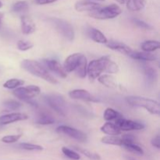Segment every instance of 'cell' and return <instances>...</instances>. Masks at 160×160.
Listing matches in <instances>:
<instances>
[{
    "instance_id": "29",
    "label": "cell",
    "mask_w": 160,
    "mask_h": 160,
    "mask_svg": "<svg viewBox=\"0 0 160 160\" xmlns=\"http://www.w3.org/2000/svg\"><path fill=\"white\" fill-rule=\"evenodd\" d=\"M73 148H74L76 151L79 152H81V154H83L84 156H87V157L89 158L90 159H92V160H100L101 159V157H100L99 155L97 154V153H95V152H93L89 151V150L86 149V148H81V147H79V146H73Z\"/></svg>"
},
{
    "instance_id": "27",
    "label": "cell",
    "mask_w": 160,
    "mask_h": 160,
    "mask_svg": "<svg viewBox=\"0 0 160 160\" xmlns=\"http://www.w3.org/2000/svg\"><path fill=\"white\" fill-rule=\"evenodd\" d=\"M123 117V115L118 112V111L115 110V109H112V108H107L106 110L104 111L103 113V118L106 121H111V120H116L117 119Z\"/></svg>"
},
{
    "instance_id": "33",
    "label": "cell",
    "mask_w": 160,
    "mask_h": 160,
    "mask_svg": "<svg viewBox=\"0 0 160 160\" xmlns=\"http://www.w3.org/2000/svg\"><path fill=\"white\" fill-rule=\"evenodd\" d=\"M19 148L27 151H42L43 147L38 145H34L30 143H20L18 145Z\"/></svg>"
},
{
    "instance_id": "38",
    "label": "cell",
    "mask_w": 160,
    "mask_h": 160,
    "mask_svg": "<svg viewBox=\"0 0 160 160\" xmlns=\"http://www.w3.org/2000/svg\"><path fill=\"white\" fill-rule=\"evenodd\" d=\"M134 22L138 27H139V28H142V29H144V30L152 29V27L151 25L148 24V23H146V22L144 21V20H139V19H134Z\"/></svg>"
},
{
    "instance_id": "2",
    "label": "cell",
    "mask_w": 160,
    "mask_h": 160,
    "mask_svg": "<svg viewBox=\"0 0 160 160\" xmlns=\"http://www.w3.org/2000/svg\"><path fill=\"white\" fill-rule=\"evenodd\" d=\"M126 101L131 106L143 108L153 115H159L160 113L159 103L156 100L145 98V97L131 95L127 97Z\"/></svg>"
},
{
    "instance_id": "44",
    "label": "cell",
    "mask_w": 160,
    "mask_h": 160,
    "mask_svg": "<svg viewBox=\"0 0 160 160\" xmlns=\"http://www.w3.org/2000/svg\"><path fill=\"white\" fill-rule=\"evenodd\" d=\"M3 17H4V14H3L2 12H0V27H1V23H2V21Z\"/></svg>"
},
{
    "instance_id": "11",
    "label": "cell",
    "mask_w": 160,
    "mask_h": 160,
    "mask_svg": "<svg viewBox=\"0 0 160 160\" xmlns=\"http://www.w3.org/2000/svg\"><path fill=\"white\" fill-rule=\"evenodd\" d=\"M28 119V116L22 112H11L0 117V125H7L15 122L26 120Z\"/></svg>"
},
{
    "instance_id": "24",
    "label": "cell",
    "mask_w": 160,
    "mask_h": 160,
    "mask_svg": "<svg viewBox=\"0 0 160 160\" xmlns=\"http://www.w3.org/2000/svg\"><path fill=\"white\" fill-rule=\"evenodd\" d=\"M159 42L156 40L145 41L141 45L142 49L145 52H152L156 51L159 49Z\"/></svg>"
},
{
    "instance_id": "14",
    "label": "cell",
    "mask_w": 160,
    "mask_h": 160,
    "mask_svg": "<svg viewBox=\"0 0 160 160\" xmlns=\"http://www.w3.org/2000/svg\"><path fill=\"white\" fill-rule=\"evenodd\" d=\"M81 56V53H73L70 55L65 59L63 63V68L67 73L73 72L78 67V62L80 61V58Z\"/></svg>"
},
{
    "instance_id": "39",
    "label": "cell",
    "mask_w": 160,
    "mask_h": 160,
    "mask_svg": "<svg viewBox=\"0 0 160 160\" xmlns=\"http://www.w3.org/2000/svg\"><path fill=\"white\" fill-rule=\"evenodd\" d=\"M122 140H123V145L124 143H131V142H135V137L132 134H124L122 136Z\"/></svg>"
},
{
    "instance_id": "20",
    "label": "cell",
    "mask_w": 160,
    "mask_h": 160,
    "mask_svg": "<svg viewBox=\"0 0 160 160\" xmlns=\"http://www.w3.org/2000/svg\"><path fill=\"white\" fill-rule=\"evenodd\" d=\"M87 67H88V61L87 58L84 55L81 54L80 61L78 62V67L75 69L74 72L76 73L77 76L79 77L80 78H84L87 75Z\"/></svg>"
},
{
    "instance_id": "46",
    "label": "cell",
    "mask_w": 160,
    "mask_h": 160,
    "mask_svg": "<svg viewBox=\"0 0 160 160\" xmlns=\"http://www.w3.org/2000/svg\"><path fill=\"white\" fill-rule=\"evenodd\" d=\"M97 1H100V2H104V1H106V0H97Z\"/></svg>"
},
{
    "instance_id": "35",
    "label": "cell",
    "mask_w": 160,
    "mask_h": 160,
    "mask_svg": "<svg viewBox=\"0 0 160 160\" xmlns=\"http://www.w3.org/2000/svg\"><path fill=\"white\" fill-rule=\"evenodd\" d=\"M17 48H18L20 51H28V50L31 49L33 48L34 45L33 43H31V42H28L26 40H20L17 42Z\"/></svg>"
},
{
    "instance_id": "32",
    "label": "cell",
    "mask_w": 160,
    "mask_h": 160,
    "mask_svg": "<svg viewBox=\"0 0 160 160\" xmlns=\"http://www.w3.org/2000/svg\"><path fill=\"white\" fill-rule=\"evenodd\" d=\"M29 6L26 1H18L12 6V11L14 12H24L28 10Z\"/></svg>"
},
{
    "instance_id": "7",
    "label": "cell",
    "mask_w": 160,
    "mask_h": 160,
    "mask_svg": "<svg viewBox=\"0 0 160 160\" xmlns=\"http://www.w3.org/2000/svg\"><path fill=\"white\" fill-rule=\"evenodd\" d=\"M56 132L65 134V135L75 139L80 142H86L88 141L87 135L83 131L76 129V128H71V127L66 126V125H61V126L58 127L56 128Z\"/></svg>"
},
{
    "instance_id": "23",
    "label": "cell",
    "mask_w": 160,
    "mask_h": 160,
    "mask_svg": "<svg viewBox=\"0 0 160 160\" xmlns=\"http://www.w3.org/2000/svg\"><path fill=\"white\" fill-rule=\"evenodd\" d=\"M127 8L132 12L140 11L145 8L146 1L145 0H128L126 2Z\"/></svg>"
},
{
    "instance_id": "17",
    "label": "cell",
    "mask_w": 160,
    "mask_h": 160,
    "mask_svg": "<svg viewBox=\"0 0 160 160\" xmlns=\"http://www.w3.org/2000/svg\"><path fill=\"white\" fill-rule=\"evenodd\" d=\"M101 5L92 1H80L75 3L74 8L78 12H92L99 9Z\"/></svg>"
},
{
    "instance_id": "30",
    "label": "cell",
    "mask_w": 160,
    "mask_h": 160,
    "mask_svg": "<svg viewBox=\"0 0 160 160\" xmlns=\"http://www.w3.org/2000/svg\"><path fill=\"white\" fill-rule=\"evenodd\" d=\"M122 146L128 151L134 153L137 155H143L144 151L142 148V147L139 146L138 145L135 143V142H131V143H124Z\"/></svg>"
},
{
    "instance_id": "28",
    "label": "cell",
    "mask_w": 160,
    "mask_h": 160,
    "mask_svg": "<svg viewBox=\"0 0 160 160\" xmlns=\"http://www.w3.org/2000/svg\"><path fill=\"white\" fill-rule=\"evenodd\" d=\"M102 142L106 145H118V146H122L123 145V140L122 138L118 137V136H112L108 135L105 136L102 138Z\"/></svg>"
},
{
    "instance_id": "13",
    "label": "cell",
    "mask_w": 160,
    "mask_h": 160,
    "mask_svg": "<svg viewBox=\"0 0 160 160\" xmlns=\"http://www.w3.org/2000/svg\"><path fill=\"white\" fill-rule=\"evenodd\" d=\"M69 96L73 99L82 100L86 102H97L90 92L84 89H74L69 92Z\"/></svg>"
},
{
    "instance_id": "42",
    "label": "cell",
    "mask_w": 160,
    "mask_h": 160,
    "mask_svg": "<svg viewBox=\"0 0 160 160\" xmlns=\"http://www.w3.org/2000/svg\"><path fill=\"white\" fill-rule=\"evenodd\" d=\"M26 102H28V104L31 105V106H33V107H34V108H38V103L36 102L35 101H34V100H33V99L28 100V101H27Z\"/></svg>"
},
{
    "instance_id": "25",
    "label": "cell",
    "mask_w": 160,
    "mask_h": 160,
    "mask_svg": "<svg viewBox=\"0 0 160 160\" xmlns=\"http://www.w3.org/2000/svg\"><path fill=\"white\" fill-rule=\"evenodd\" d=\"M36 123L40 125H51L54 123L55 119L51 114L47 112H41L35 120Z\"/></svg>"
},
{
    "instance_id": "22",
    "label": "cell",
    "mask_w": 160,
    "mask_h": 160,
    "mask_svg": "<svg viewBox=\"0 0 160 160\" xmlns=\"http://www.w3.org/2000/svg\"><path fill=\"white\" fill-rule=\"evenodd\" d=\"M98 81L100 84H102L105 87L108 88H117V82L115 81V78L111 74H109V73L100 75L98 78Z\"/></svg>"
},
{
    "instance_id": "9",
    "label": "cell",
    "mask_w": 160,
    "mask_h": 160,
    "mask_svg": "<svg viewBox=\"0 0 160 160\" xmlns=\"http://www.w3.org/2000/svg\"><path fill=\"white\" fill-rule=\"evenodd\" d=\"M43 63L45 64V67L56 74L61 78H66L67 77V73L64 70L63 67L58 62L56 59H46L43 60Z\"/></svg>"
},
{
    "instance_id": "43",
    "label": "cell",
    "mask_w": 160,
    "mask_h": 160,
    "mask_svg": "<svg viewBox=\"0 0 160 160\" xmlns=\"http://www.w3.org/2000/svg\"><path fill=\"white\" fill-rule=\"evenodd\" d=\"M116 1L118 2L120 4H125V3L127 2V1H128V0H116Z\"/></svg>"
},
{
    "instance_id": "5",
    "label": "cell",
    "mask_w": 160,
    "mask_h": 160,
    "mask_svg": "<svg viewBox=\"0 0 160 160\" xmlns=\"http://www.w3.org/2000/svg\"><path fill=\"white\" fill-rule=\"evenodd\" d=\"M48 21L62 37L69 42L73 41L75 37L74 29L69 22L59 18H50L48 19Z\"/></svg>"
},
{
    "instance_id": "10",
    "label": "cell",
    "mask_w": 160,
    "mask_h": 160,
    "mask_svg": "<svg viewBox=\"0 0 160 160\" xmlns=\"http://www.w3.org/2000/svg\"><path fill=\"white\" fill-rule=\"evenodd\" d=\"M103 73L102 67L99 59L92 60L87 67V75L90 81H94L97 79L100 75Z\"/></svg>"
},
{
    "instance_id": "6",
    "label": "cell",
    "mask_w": 160,
    "mask_h": 160,
    "mask_svg": "<svg viewBox=\"0 0 160 160\" xmlns=\"http://www.w3.org/2000/svg\"><path fill=\"white\" fill-rule=\"evenodd\" d=\"M41 89L38 86L29 85L27 87H18L14 89V96L22 101L27 102L30 99H33L34 97L38 96L40 94Z\"/></svg>"
},
{
    "instance_id": "12",
    "label": "cell",
    "mask_w": 160,
    "mask_h": 160,
    "mask_svg": "<svg viewBox=\"0 0 160 160\" xmlns=\"http://www.w3.org/2000/svg\"><path fill=\"white\" fill-rule=\"evenodd\" d=\"M99 60L101 62L104 73H109V74H114V73H118L119 66L114 61H112L109 56H102L100 58Z\"/></svg>"
},
{
    "instance_id": "45",
    "label": "cell",
    "mask_w": 160,
    "mask_h": 160,
    "mask_svg": "<svg viewBox=\"0 0 160 160\" xmlns=\"http://www.w3.org/2000/svg\"><path fill=\"white\" fill-rule=\"evenodd\" d=\"M2 7V2H0V8Z\"/></svg>"
},
{
    "instance_id": "34",
    "label": "cell",
    "mask_w": 160,
    "mask_h": 160,
    "mask_svg": "<svg viewBox=\"0 0 160 160\" xmlns=\"http://www.w3.org/2000/svg\"><path fill=\"white\" fill-rule=\"evenodd\" d=\"M62 152L64 155H65L67 157H68L69 159H73V160H79L81 159V156L76 152L73 151V150L70 149V148H67V147H62Z\"/></svg>"
},
{
    "instance_id": "16",
    "label": "cell",
    "mask_w": 160,
    "mask_h": 160,
    "mask_svg": "<svg viewBox=\"0 0 160 160\" xmlns=\"http://www.w3.org/2000/svg\"><path fill=\"white\" fill-rule=\"evenodd\" d=\"M22 33L24 34H31L35 31L36 25L34 20L28 15H23L20 18Z\"/></svg>"
},
{
    "instance_id": "8",
    "label": "cell",
    "mask_w": 160,
    "mask_h": 160,
    "mask_svg": "<svg viewBox=\"0 0 160 160\" xmlns=\"http://www.w3.org/2000/svg\"><path fill=\"white\" fill-rule=\"evenodd\" d=\"M115 124L118 127V128L121 131H140V130H143L145 128V125L143 123L133 121L131 120H127V119L123 118V117L116 120Z\"/></svg>"
},
{
    "instance_id": "41",
    "label": "cell",
    "mask_w": 160,
    "mask_h": 160,
    "mask_svg": "<svg viewBox=\"0 0 160 160\" xmlns=\"http://www.w3.org/2000/svg\"><path fill=\"white\" fill-rule=\"evenodd\" d=\"M58 0H35V2L38 5H47L51 4V3L55 2Z\"/></svg>"
},
{
    "instance_id": "36",
    "label": "cell",
    "mask_w": 160,
    "mask_h": 160,
    "mask_svg": "<svg viewBox=\"0 0 160 160\" xmlns=\"http://www.w3.org/2000/svg\"><path fill=\"white\" fill-rule=\"evenodd\" d=\"M4 106H6L8 109L10 110H17L21 108L22 104L16 100H7L4 102Z\"/></svg>"
},
{
    "instance_id": "37",
    "label": "cell",
    "mask_w": 160,
    "mask_h": 160,
    "mask_svg": "<svg viewBox=\"0 0 160 160\" xmlns=\"http://www.w3.org/2000/svg\"><path fill=\"white\" fill-rule=\"evenodd\" d=\"M21 134H13V135H6L4 136L1 141L6 144H12L18 142L19 139L21 138Z\"/></svg>"
},
{
    "instance_id": "3",
    "label": "cell",
    "mask_w": 160,
    "mask_h": 160,
    "mask_svg": "<svg viewBox=\"0 0 160 160\" xmlns=\"http://www.w3.org/2000/svg\"><path fill=\"white\" fill-rule=\"evenodd\" d=\"M122 9L118 5L111 4L104 7H100L99 9L90 12L89 16L94 19L98 20H110L114 19L120 15Z\"/></svg>"
},
{
    "instance_id": "19",
    "label": "cell",
    "mask_w": 160,
    "mask_h": 160,
    "mask_svg": "<svg viewBox=\"0 0 160 160\" xmlns=\"http://www.w3.org/2000/svg\"><path fill=\"white\" fill-rule=\"evenodd\" d=\"M130 57L132 59H136V60L141 61H154L157 59L156 55L152 54L151 52H134L132 51V52L130 54Z\"/></svg>"
},
{
    "instance_id": "26",
    "label": "cell",
    "mask_w": 160,
    "mask_h": 160,
    "mask_svg": "<svg viewBox=\"0 0 160 160\" xmlns=\"http://www.w3.org/2000/svg\"><path fill=\"white\" fill-rule=\"evenodd\" d=\"M144 75L148 84H153L156 81L158 78V73L156 69L151 67H146L144 69Z\"/></svg>"
},
{
    "instance_id": "4",
    "label": "cell",
    "mask_w": 160,
    "mask_h": 160,
    "mask_svg": "<svg viewBox=\"0 0 160 160\" xmlns=\"http://www.w3.org/2000/svg\"><path fill=\"white\" fill-rule=\"evenodd\" d=\"M44 101L47 105L62 117L67 115V103L63 97L59 94H48L44 96Z\"/></svg>"
},
{
    "instance_id": "31",
    "label": "cell",
    "mask_w": 160,
    "mask_h": 160,
    "mask_svg": "<svg viewBox=\"0 0 160 160\" xmlns=\"http://www.w3.org/2000/svg\"><path fill=\"white\" fill-rule=\"evenodd\" d=\"M23 84H24V81L23 80L17 79V78H11L3 84V87L7 89H15L20 86L23 85Z\"/></svg>"
},
{
    "instance_id": "21",
    "label": "cell",
    "mask_w": 160,
    "mask_h": 160,
    "mask_svg": "<svg viewBox=\"0 0 160 160\" xmlns=\"http://www.w3.org/2000/svg\"><path fill=\"white\" fill-rule=\"evenodd\" d=\"M101 131L104 133L105 134L107 135H112V136H118L121 134V131L118 128V127L115 123L107 122L104 123L100 128Z\"/></svg>"
},
{
    "instance_id": "40",
    "label": "cell",
    "mask_w": 160,
    "mask_h": 160,
    "mask_svg": "<svg viewBox=\"0 0 160 160\" xmlns=\"http://www.w3.org/2000/svg\"><path fill=\"white\" fill-rule=\"evenodd\" d=\"M152 145H153L154 147H156V148H160V137L159 135L158 134V135H156V137L153 138L152 139Z\"/></svg>"
},
{
    "instance_id": "18",
    "label": "cell",
    "mask_w": 160,
    "mask_h": 160,
    "mask_svg": "<svg viewBox=\"0 0 160 160\" xmlns=\"http://www.w3.org/2000/svg\"><path fill=\"white\" fill-rule=\"evenodd\" d=\"M88 34L89 38L94 42H97L99 44H106L108 42V39L106 38V36L104 35L102 31L96 29L94 28H90L88 30Z\"/></svg>"
},
{
    "instance_id": "1",
    "label": "cell",
    "mask_w": 160,
    "mask_h": 160,
    "mask_svg": "<svg viewBox=\"0 0 160 160\" xmlns=\"http://www.w3.org/2000/svg\"><path fill=\"white\" fill-rule=\"evenodd\" d=\"M22 68L24 69L31 74L38 77L39 78L48 81V83L52 84H57V81L56 78L50 74L49 72L44 67L42 63L33 59H23L21 62Z\"/></svg>"
},
{
    "instance_id": "15",
    "label": "cell",
    "mask_w": 160,
    "mask_h": 160,
    "mask_svg": "<svg viewBox=\"0 0 160 160\" xmlns=\"http://www.w3.org/2000/svg\"><path fill=\"white\" fill-rule=\"evenodd\" d=\"M106 45L110 49L113 50V51L119 52L122 53L123 55H126V56H130V54L133 51L126 44L123 43L121 42H117V41H109V42L108 41Z\"/></svg>"
}]
</instances>
